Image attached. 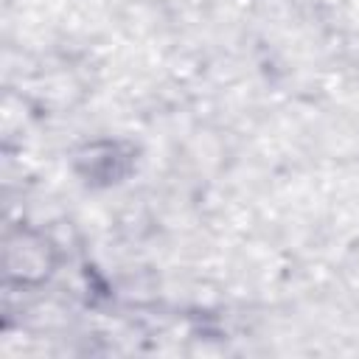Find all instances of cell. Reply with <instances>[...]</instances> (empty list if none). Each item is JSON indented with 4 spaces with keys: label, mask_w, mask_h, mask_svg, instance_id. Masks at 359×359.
Here are the masks:
<instances>
[{
    "label": "cell",
    "mask_w": 359,
    "mask_h": 359,
    "mask_svg": "<svg viewBox=\"0 0 359 359\" xmlns=\"http://www.w3.org/2000/svg\"><path fill=\"white\" fill-rule=\"evenodd\" d=\"M45 236L34 230H14L6 236V275L20 286L42 283L53 272V255Z\"/></svg>",
    "instance_id": "1"
}]
</instances>
